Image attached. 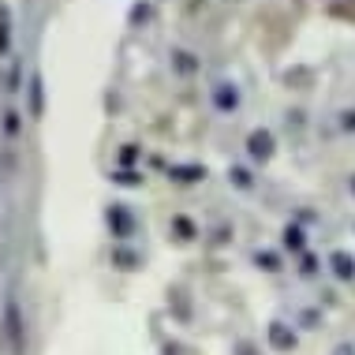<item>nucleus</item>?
Segmentation results:
<instances>
[{"instance_id": "1", "label": "nucleus", "mask_w": 355, "mask_h": 355, "mask_svg": "<svg viewBox=\"0 0 355 355\" xmlns=\"http://www.w3.org/2000/svg\"><path fill=\"white\" fill-rule=\"evenodd\" d=\"M0 49H8V8H0Z\"/></svg>"}]
</instances>
